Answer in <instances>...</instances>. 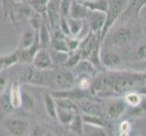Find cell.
<instances>
[{"mask_svg":"<svg viewBox=\"0 0 146 136\" xmlns=\"http://www.w3.org/2000/svg\"><path fill=\"white\" fill-rule=\"evenodd\" d=\"M122 1L121 0H115L111 4H110L109 9L106 13V19H105V23L103 26V28L100 32V39L102 41L104 37L106 36L109 29L112 26V25L115 23L117 18L121 16L122 12Z\"/></svg>","mask_w":146,"mask_h":136,"instance_id":"obj_1","label":"cell"},{"mask_svg":"<svg viewBox=\"0 0 146 136\" xmlns=\"http://www.w3.org/2000/svg\"><path fill=\"white\" fill-rule=\"evenodd\" d=\"M4 126L11 136H23L29 130V124L17 118H7L4 121Z\"/></svg>","mask_w":146,"mask_h":136,"instance_id":"obj_2","label":"cell"},{"mask_svg":"<svg viewBox=\"0 0 146 136\" xmlns=\"http://www.w3.org/2000/svg\"><path fill=\"white\" fill-rule=\"evenodd\" d=\"M32 63H33L34 68L38 70L45 71L50 69L53 66V63L51 56H50V53L48 51V49L40 47L36 51Z\"/></svg>","mask_w":146,"mask_h":136,"instance_id":"obj_3","label":"cell"},{"mask_svg":"<svg viewBox=\"0 0 146 136\" xmlns=\"http://www.w3.org/2000/svg\"><path fill=\"white\" fill-rule=\"evenodd\" d=\"M59 4L60 0H49L46 8L47 20H48L50 26L55 30H58V27H59Z\"/></svg>","mask_w":146,"mask_h":136,"instance_id":"obj_4","label":"cell"},{"mask_svg":"<svg viewBox=\"0 0 146 136\" xmlns=\"http://www.w3.org/2000/svg\"><path fill=\"white\" fill-rule=\"evenodd\" d=\"M105 19H106V14L100 12L89 11L86 20L90 26L91 33L95 35H97L99 33L100 34V32H102L103 28Z\"/></svg>","mask_w":146,"mask_h":136,"instance_id":"obj_5","label":"cell"},{"mask_svg":"<svg viewBox=\"0 0 146 136\" xmlns=\"http://www.w3.org/2000/svg\"><path fill=\"white\" fill-rule=\"evenodd\" d=\"M55 81L61 91L73 89L75 85V76L71 71L68 69L59 71L55 77Z\"/></svg>","mask_w":146,"mask_h":136,"instance_id":"obj_6","label":"cell"},{"mask_svg":"<svg viewBox=\"0 0 146 136\" xmlns=\"http://www.w3.org/2000/svg\"><path fill=\"white\" fill-rule=\"evenodd\" d=\"M145 5L146 0H130L121 13L122 16L127 18H137Z\"/></svg>","mask_w":146,"mask_h":136,"instance_id":"obj_7","label":"cell"},{"mask_svg":"<svg viewBox=\"0 0 146 136\" xmlns=\"http://www.w3.org/2000/svg\"><path fill=\"white\" fill-rule=\"evenodd\" d=\"M24 80L26 83L34 85H44L46 84V76L41 70L36 68H27L24 74Z\"/></svg>","mask_w":146,"mask_h":136,"instance_id":"obj_8","label":"cell"},{"mask_svg":"<svg viewBox=\"0 0 146 136\" xmlns=\"http://www.w3.org/2000/svg\"><path fill=\"white\" fill-rule=\"evenodd\" d=\"M54 98H66L70 100H82L88 98V94L81 89H70L65 91H54L50 93Z\"/></svg>","mask_w":146,"mask_h":136,"instance_id":"obj_9","label":"cell"},{"mask_svg":"<svg viewBox=\"0 0 146 136\" xmlns=\"http://www.w3.org/2000/svg\"><path fill=\"white\" fill-rule=\"evenodd\" d=\"M52 47V50L55 51H60V52H66L68 53V48L66 42V36L64 35L60 30H55L54 34L51 35V41L50 44Z\"/></svg>","mask_w":146,"mask_h":136,"instance_id":"obj_10","label":"cell"},{"mask_svg":"<svg viewBox=\"0 0 146 136\" xmlns=\"http://www.w3.org/2000/svg\"><path fill=\"white\" fill-rule=\"evenodd\" d=\"M9 101L14 109H17L22 106V90L18 82H14L9 90Z\"/></svg>","mask_w":146,"mask_h":136,"instance_id":"obj_11","label":"cell"},{"mask_svg":"<svg viewBox=\"0 0 146 136\" xmlns=\"http://www.w3.org/2000/svg\"><path fill=\"white\" fill-rule=\"evenodd\" d=\"M40 48V45L38 43V38H36L35 44L32 45L31 47L24 49V50H18V62L23 63H29L30 62L32 63L33 58L36 51Z\"/></svg>","mask_w":146,"mask_h":136,"instance_id":"obj_12","label":"cell"},{"mask_svg":"<svg viewBox=\"0 0 146 136\" xmlns=\"http://www.w3.org/2000/svg\"><path fill=\"white\" fill-rule=\"evenodd\" d=\"M89 10L84 6H82L80 3H79L76 0H71L70 9V16L73 19H79V20H86L88 16Z\"/></svg>","mask_w":146,"mask_h":136,"instance_id":"obj_13","label":"cell"},{"mask_svg":"<svg viewBox=\"0 0 146 136\" xmlns=\"http://www.w3.org/2000/svg\"><path fill=\"white\" fill-rule=\"evenodd\" d=\"M36 38H38V32L32 28L26 30L20 38L18 50H24L31 47L35 44Z\"/></svg>","mask_w":146,"mask_h":136,"instance_id":"obj_14","label":"cell"},{"mask_svg":"<svg viewBox=\"0 0 146 136\" xmlns=\"http://www.w3.org/2000/svg\"><path fill=\"white\" fill-rule=\"evenodd\" d=\"M125 109H126L125 102L121 101V100H116V101H113L109 104L107 113L110 118H111V119H117L121 115H122Z\"/></svg>","mask_w":146,"mask_h":136,"instance_id":"obj_15","label":"cell"},{"mask_svg":"<svg viewBox=\"0 0 146 136\" xmlns=\"http://www.w3.org/2000/svg\"><path fill=\"white\" fill-rule=\"evenodd\" d=\"M80 4L84 6L89 11L100 12L104 14L107 13L110 6L108 0H93V1H87Z\"/></svg>","mask_w":146,"mask_h":136,"instance_id":"obj_16","label":"cell"},{"mask_svg":"<svg viewBox=\"0 0 146 136\" xmlns=\"http://www.w3.org/2000/svg\"><path fill=\"white\" fill-rule=\"evenodd\" d=\"M80 108L85 114L94 115V116L100 115V108L99 106V104L90 101V100L88 99L80 100Z\"/></svg>","mask_w":146,"mask_h":136,"instance_id":"obj_17","label":"cell"},{"mask_svg":"<svg viewBox=\"0 0 146 136\" xmlns=\"http://www.w3.org/2000/svg\"><path fill=\"white\" fill-rule=\"evenodd\" d=\"M44 103L45 108L47 111L48 114L53 118V119H57V105L55 98L51 95L50 93L46 92L44 94Z\"/></svg>","mask_w":146,"mask_h":136,"instance_id":"obj_18","label":"cell"},{"mask_svg":"<svg viewBox=\"0 0 146 136\" xmlns=\"http://www.w3.org/2000/svg\"><path fill=\"white\" fill-rule=\"evenodd\" d=\"M55 101H56L57 109L66 110L75 113V114H77V112H79V107L72 100L66 98H55Z\"/></svg>","mask_w":146,"mask_h":136,"instance_id":"obj_19","label":"cell"},{"mask_svg":"<svg viewBox=\"0 0 146 136\" xmlns=\"http://www.w3.org/2000/svg\"><path fill=\"white\" fill-rule=\"evenodd\" d=\"M131 32L127 27H120L113 36V40L117 44L123 45L131 40Z\"/></svg>","mask_w":146,"mask_h":136,"instance_id":"obj_20","label":"cell"},{"mask_svg":"<svg viewBox=\"0 0 146 136\" xmlns=\"http://www.w3.org/2000/svg\"><path fill=\"white\" fill-rule=\"evenodd\" d=\"M38 38L40 47L47 48L50 44V41H51V34L44 23L43 25L40 26V28L38 32Z\"/></svg>","mask_w":146,"mask_h":136,"instance_id":"obj_21","label":"cell"},{"mask_svg":"<svg viewBox=\"0 0 146 136\" xmlns=\"http://www.w3.org/2000/svg\"><path fill=\"white\" fill-rule=\"evenodd\" d=\"M18 62V51L8 54L7 56H0V73H2L6 68L10 67Z\"/></svg>","mask_w":146,"mask_h":136,"instance_id":"obj_22","label":"cell"},{"mask_svg":"<svg viewBox=\"0 0 146 136\" xmlns=\"http://www.w3.org/2000/svg\"><path fill=\"white\" fill-rule=\"evenodd\" d=\"M74 68L84 75H94L96 74V66L89 60H80Z\"/></svg>","mask_w":146,"mask_h":136,"instance_id":"obj_23","label":"cell"},{"mask_svg":"<svg viewBox=\"0 0 146 136\" xmlns=\"http://www.w3.org/2000/svg\"><path fill=\"white\" fill-rule=\"evenodd\" d=\"M102 62L103 63V65L105 66L113 68L120 65L121 59L118 54H116L115 53L109 52V53H105L103 56H102Z\"/></svg>","mask_w":146,"mask_h":136,"instance_id":"obj_24","label":"cell"},{"mask_svg":"<svg viewBox=\"0 0 146 136\" xmlns=\"http://www.w3.org/2000/svg\"><path fill=\"white\" fill-rule=\"evenodd\" d=\"M68 27H70V31L71 36L73 37H78L79 35L84 26V20H79V19H73L71 17H68Z\"/></svg>","mask_w":146,"mask_h":136,"instance_id":"obj_25","label":"cell"},{"mask_svg":"<svg viewBox=\"0 0 146 136\" xmlns=\"http://www.w3.org/2000/svg\"><path fill=\"white\" fill-rule=\"evenodd\" d=\"M22 105L27 111H34L36 106V100L33 95L26 90H22Z\"/></svg>","mask_w":146,"mask_h":136,"instance_id":"obj_26","label":"cell"},{"mask_svg":"<svg viewBox=\"0 0 146 136\" xmlns=\"http://www.w3.org/2000/svg\"><path fill=\"white\" fill-rule=\"evenodd\" d=\"M48 2L49 0H29L27 4L35 12L43 16V14H46V8Z\"/></svg>","mask_w":146,"mask_h":136,"instance_id":"obj_27","label":"cell"},{"mask_svg":"<svg viewBox=\"0 0 146 136\" xmlns=\"http://www.w3.org/2000/svg\"><path fill=\"white\" fill-rule=\"evenodd\" d=\"M70 125L73 133H75L78 135L83 134V121H82L81 115L75 114Z\"/></svg>","mask_w":146,"mask_h":136,"instance_id":"obj_28","label":"cell"},{"mask_svg":"<svg viewBox=\"0 0 146 136\" xmlns=\"http://www.w3.org/2000/svg\"><path fill=\"white\" fill-rule=\"evenodd\" d=\"M29 25L31 26V28L34 29L36 32H38L40 26H42L43 23H44L43 22V16L33 10L31 16L29 17Z\"/></svg>","mask_w":146,"mask_h":136,"instance_id":"obj_29","label":"cell"},{"mask_svg":"<svg viewBox=\"0 0 146 136\" xmlns=\"http://www.w3.org/2000/svg\"><path fill=\"white\" fill-rule=\"evenodd\" d=\"M50 56H51V60H52L53 65H64V63L67 62L68 58V54L66 52L55 51V50H53V52L50 53Z\"/></svg>","mask_w":146,"mask_h":136,"instance_id":"obj_30","label":"cell"},{"mask_svg":"<svg viewBox=\"0 0 146 136\" xmlns=\"http://www.w3.org/2000/svg\"><path fill=\"white\" fill-rule=\"evenodd\" d=\"M74 115L75 113H73L71 112L61 110V109H57V119L62 124H70Z\"/></svg>","mask_w":146,"mask_h":136,"instance_id":"obj_31","label":"cell"},{"mask_svg":"<svg viewBox=\"0 0 146 136\" xmlns=\"http://www.w3.org/2000/svg\"><path fill=\"white\" fill-rule=\"evenodd\" d=\"M82 121L85 124H88L90 126H96V127H104L105 122L100 116H94V115H88L83 114L81 115Z\"/></svg>","mask_w":146,"mask_h":136,"instance_id":"obj_32","label":"cell"},{"mask_svg":"<svg viewBox=\"0 0 146 136\" xmlns=\"http://www.w3.org/2000/svg\"><path fill=\"white\" fill-rule=\"evenodd\" d=\"M141 94L136 93V92H131L128 93L125 95V101L130 104V105L133 106V107H137L139 106L141 103Z\"/></svg>","mask_w":146,"mask_h":136,"instance_id":"obj_33","label":"cell"},{"mask_svg":"<svg viewBox=\"0 0 146 136\" xmlns=\"http://www.w3.org/2000/svg\"><path fill=\"white\" fill-rule=\"evenodd\" d=\"M71 0H60L59 4V16L68 18L70 16V9Z\"/></svg>","mask_w":146,"mask_h":136,"instance_id":"obj_34","label":"cell"},{"mask_svg":"<svg viewBox=\"0 0 146 136\" xmlns=\"http://www.w3.org/2000/svg\"><path fill=\"white\" fill-rule=\"evenodd\" d=\"M81 54L80 52H75L72 56H68L67 62L64 63V67H75L81 60Z\"/></svg>","mask_w":146,"mask_h":136,"instance_id":"obj_35","label":"cell"},{"mask_svg":"<svg viewBox=\"0 0 146 136\" xmlns=\"http://www.w3.org/2000/svg\"><path fill=\"white\" fill-rule=\"evenodd\" d=\"M66 42L68 48V51H76L80 48V41L73 36H66Z\"/></svg>","mask_w":146,"mask_h":136,"instance_id":"obj_36","label":"cell"},{"mask_svg":"<svg viewBox=\"0 0 146 136\" xmlns=\"http://www.w3.org/2000/svg\"><path fill=\"white\" fill-rule=\"evenodd\" d=\"M59 30L65 36H71L70 27H68V18L61 17L59 19Z\"/></svg>","mask_w":146,"mask_h":136,"instance_id":"obj_37","label":"cell"},{"mask_svg":"<svg viewBox=\"0 0 146 136\" xmlns=\"http://www.w3.org/2000/svg\"><path fill=\"white\" fill-rule=\"evenodd\" d=\"M92 128L88 131L86 133V136H107L106 131H104L102 127H96L91 126Z\"/></svg>","mask_w":146,"mask_h":136,"instance_id":"obj_38","label":"cell"},{"mask_svg":"<svg viewBox=\"0 0 146 136\" xmlns=\"http://www.w3.org/2000/svg\"><path fill=\"white\" fill-rule=\"evenodd\" d=\"M88 75H84L81 77L80 79V82H79V85H80V89L81 90H86L87 88H89L90 86V81L88 79Z\"/></svg>","mask_w":146,"mask_h":136,"instance_id":"obj_39","label":"cell"},{"mask_svg":"<svg viewBox=\"0 0 146 136\" xmlns=\"http://www.w3.org/2000/svg\"><path fill=\"white\" fill-rule=\"evenodd\" d=\"M2 108L5 111L7 112H10L12 110H14V108L12 107L10 101H9V96H4L3 98V102H2Z\"/></svg>","mask_w":146,"mask_h":136,"instance_id":"obj_40","label":"cell"},{"mask_svg":"<svg viewBox=\"0 0 146 136\" xmlns=\"http://www.w3.org/2000/svg\"><path fill=\"white\" fill-rule=\"evenodd\" d=\"M7 75L3 74V73H0V94L4 92V90L7 87Z\"/></svg>","mask_w":146,"mask_h":136,"instance_id":"obj_41","label":"cell"},{"mask_svg":"<svg viewBox=\"0 0 146 136\" xmlns=\"http://www.w3.org/2000/svg\"><path fill=\"white\" fill-rule=\"evenodd\" d=\"M138 57L141 60H146V43L141 44L138 48Z\"/></svg>","mask_w":146,"mask_h":136,"instance_id":"obj_42","label":"cell"},{"mask_svg":"<svg viewBox=\"0 0 146 136\" xmlns=\"http://www.w3.org/2000/svg\"><path fill=\"white\" fill-rule=\"evenodd\" d=\"M130 124L127 121L123 122L122 124H121V133H128L130 130Z\"/></svg>","mask_w":146,"mask_h":136,"instance_id":"obj_43","label":"cell"},{"mask_svg":"<svg viewBox=\"0 0 146 136\" xmlns=\"http://www.w3.org/2000/svg\"><path fill=\"white\" fill-rule=\"evenodd\" d=\"M46 133H44V131L40 128H36L33 131V136H45Z\"/></svg>","mask_w":146,"mask_h":136,"instance_id":"obj_44","label":"cell"},{"mask_svg":"<svg viewBox=\"0 0 146 136\" xmlns=\"http://www.w3.org/2000/svg\"><path fill=\"white\" fill-rule=\"evenodd\" d=\"M14 2L15 3H19V4H21V3H26V2H27L29 0H13Z\"/></svg>","mask_w":146,"mask_h":136,"instance_id":"obj_45","label":"cell"},{"mask_svg":"<svg viewBox=\"0 0 146 136\" xmlns=\"http://www.w3.org/2000/svg\"><path fill=\"white\" fill-rule=\"evenodd\" d=\"M2 4H3L4 8H6L7 7V0H2Z\"/></svg>","mask_w":146,"mask_h":136,"instance_id":"obj_46","label":"cell"},{"mask_svg":"<svg viewBox=\"0 0 146 136\" xmlns=\"http://www.w3.org/2000/svg\"><path fill=\"white\" fill-rule=\"evenodd\" d=\"M79 3H83V2H87V1H93V0H76Z\"/></svg>","mask_w":146,"mask_h":136,"instance_id":"obj_47","label":"cell"},{"mask_svg":"<svg viewBox=\"0 0 146 136\" xmlns=\"http://www.w3.org/2000/svg\"><path fill=\"white\" fill-rule=\"evenodd\" d=\"M121 136H129V135H128V133H121Z\"/></svg>","mask_w":146,"mask_h":136,"instance_id":"obj_48","label":"cell"},{"mask_svg":"<svg viewBox=\"0 0 146 136\" xmlns=\"http://www.w3.org/2000/svg\"><path fill=\"white\" fill-rule=\"evenodd\" d=\"M45 136H54V135H53V134H51V133H46V135H45Z\"/></svg>","mask_w":146,"mask_h":136,"instance_id":"obj_49","label":"cell"},{"mask_svg":"<svg viewBox=\"0 0 146 136\" xmlns=\"http://www.w3.org/2000/svg\"><path fill=\"white\" fill-rule=\"evenodd\" d=\"M144 33H145V35H146V25H145V26H144Z\"/></svg>","mask_w":146,"mask_h":136,"instance_id":"obj_50","label":"cell"},{"mask_svg":"<svg viewBox=\"0 0 146 136\" xmlns=\"http://www.w3.org/2000/svg\"><path fill=\"white\" fill-rule=\"evenodd\" d=\"M0 3H2V0H0Z\"/></svg>","mask_w":146,"mask_h":136,"instance_id":"obj_51","label":"cell"},{"mask_svg":"<svg viewBox=\"0 0 146 136\" xmlns=\"http://www.w3.org/2000/svg\"><path fill=\"white\" fill-rule=\"evenodd\" d=\"M145 63V65H146V60H145V63Z\"/></svg>","mask_w":146,"mask_h":136,"instance_id":"obj_52","label":"cell"},{"mask_svg":"<svg viewBox=\"0 0 146 136\" xmlns=\"http://www.w3.org/2000/svg\"><path fill=\"white\" fill-rule=\"evenodd\" d=\"M0 136H4V135H2V134H0Z\"/></svg>","mask_w":146,"mask_h":136,"instance_id":"obj_53","label":"cell"},{"mask_svg":"<svg viewBox=\"0 0 146 136\" xmlns=\"http://www.w3.org/2000/svg\"><path fill=\"white\" fill-rule=\"evenodd\" d=\"M135 136H140V135H135Z\"/></svg>","mask_w":146,"mask_h":136,"instance_id":"obj_54","label":"cell"}]
</instances>
